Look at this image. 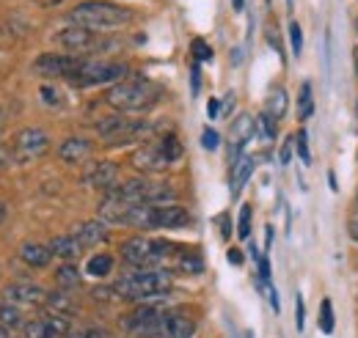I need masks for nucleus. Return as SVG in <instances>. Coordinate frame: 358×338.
I'll return each mask as SVG.
<instances>
[{
	"label": "nucleus",
	"mask_w": 358,
	"mask_h": 338,
	"mask_svg": "<svg viewBox=\"0 0 358 338\" xmlns=\"http://www.w3.org/2000/svg\"><path fill=\"white\" fill-rule=\"evenodd\" d=\"M320 330L325 333V336H331L334 333V302L331 300H322L320 302Z\"/></svg>",
	"instance_id": "obj_30"
},
{
	"label": "nucleus",
	"mask_w": 358,
	"mask_h": 338,
	"mask_svg": "<svg viewBox=\"0 0 358 338\" xmlns=\"http://www.w3.org/2000/svg\"><path fill=\"white\" fill-rule=\"evenodd\" d=\"M356 207H358V196H356Z\"/></svg>",
	"instance_id": "obj_55"
},
{
	"label": "nucleus",
	"mask_w": 358,
	"mask_h": 338,
	"mask_svg": "<svg viewBox=\"0 0 358 338\" xmlns=\"http://www.w3.org/2000/svg\"><path fill=\"white\" fill-rule=\"evenodd\" d=\"M254 132H257V122L245 113V116H237L234 119V124L229 129V143H231V157H237L240 152H243V146L254 138Z\"/></svg>",
	"instance_id": "obj_18"
},
{
	"label": "nucleus",
	"mask_w": 358,
	"mask_h": 338,
	"mask_svg": "<svg viewBox=\"0 0 358 338\" xmlns=\"http://www.w3.org/2000/svg\"><path fill=\"white\" fill-rule=\"evenodd\" d=\"M55 281H58V286H64V289H78V286H80V270H78L75 264H64V267H58Z\"/></svg>",
	"instance_id": "obj_26"
},
{
	"label": "nucleus",
	"mask_w": 358,
	"mask_h": 338,
	"mask_svg": "<svg viewBox=\"0 0 358 338\" xmlns=\"http://www.w3.org/2000/svg\"><path fill=\"white\" fill-rule=\"evenodd\" d=\"M254 157H237L234 160V166H231V196H240L243 193V187H245V182L251 179V173H254Z\"/></svg>",
	"instance_id": "obj_22"
},
{
	"label": "nucleus",
	"mask_w": 358,
	"mask_h": 338,
	"mask_svg": "<svg viewBox=\"0 0 358 338\" xmlns=\"http://www.w3.org/2000/svg\"><path fill=\"white\" fill-rule=\"evenodd\" d=\"M160 94L163 91L146 78H127L108 88L105 102L119 113H146L160 102Z\"/></svg>",
	"instance_id": "obj_2"
},
{
	"label": "nucleus",
	"mask_w": 358,
	"mask_h": 338,
	"mask_svg": "<svg viewBox=\"0 0 358 338\" xmlns=\"http://www.w3.org/2000/svg\"><path fill=\"white\" fill-rule=\"evenodd\" d=\"M201 146H204V149H207V152H215V149H218V146H221V135H218V132H215V129H204V132H201Z\"/></svg>",
	"instance_id": "obj_35"
},
{
	"label": "nucleus",
	"mask_w": 358,
	"mask_h": 338,
	"mask_svg": "<svg viewBox=\"0 0 358 338\" xmlns=\"http://www.w3.org/2000/svg\"><path fill=\"white\" fill-rule=\"evenodd\" d=\"M14 163H36L50 149V135L42 127H25L14 135Z\"/></svg>",
	"instance_id": "obj_9"
},
{
	"label": "nucleus",
	"mask_w": 358,
	"mask_h": 338,
	"mask_svg": "<svg viewBox=\"0 0 358 338\" xmlns=\"http://www.w3.org/2000/svg\"><path fill=\"white\" fill-rule=\"evenodd\" d=\"M66 338H110V336L102 328H78V330L72 328V333Z\"/></svg>",
	"instance_id": "obj_34"
},
{
	"label": "nucleus",
	"mask_w": 358,
	"mask_h": 338,
	"mask_svg": "<svg viewBox=\"0 0 358 338\" xmlns=\"http://www.w3.org/2000/svg\"><path fill=\"white\" fill-rule=\"evenodd\" d=\"M22 333L25 338H64L72 333V322L69 316H61V314H45L39 319L25 322Z\"/></svg>",
	"instance_id": "obj_12"
},
{
	"label": "nucleus",
	"mask_w": 358,
	"mask_h": 338,
	"mask_svg": "<svg viewBox=\"0 0 358 338\" xmlns=\"http://www.w3.org/2000/svg\"><path fill=\"white\" fill-rule=\"evenodd\" d=\"M72 234L80 240L83 248H94V245H102L108 240V223L105 220H86Z\"/></svg>",
	"instance_id": "obj_19"
},
{
	"label": "nucleus",
	"mask_w": 358,
	"mask_h": 338,
	"mask_svg": "<svg viewBox=\"0 0 358 338\" xmlns=\"http://www.w3.org/2000/svg\"><path fill=\"white\" fill-rule=\"evenodd\" d=\"M127 64H119V61H86L83 69L69 80L78 88H89V85H105V83H122L127 80Z\"/></svg>",
	"instance_id": "obj_7"
},
{
	"label": "nucleus",
	"mask_w": 358,
	"mask_h": 338,
	"mask_svg": "<svg viewBox=\"0 0 358 338\" xmlns=\"http://www.w3.org/2000/svg\"><path fill=\"white\" fill-rule=\"evenodd\" d=\"M119 198H124L127 204H174L177 201V190L166 182H152V179H130L124 184H119L113 190Z\"/></svg>",
	"instance_id": "obj_6"
},
{
	"label": "nucleus",
	"mask_w": 358,
	"mask_h": 338,
	"mask_svg": "<svg viewBox=\"0 0 358 338\" xmlns=\"http://www.w3.org/2000/svg\"><path fill=\"white\" fill-rule=\"evenodd\" d=\"M42 99H45V105H52V108L61 105V94L52 85H42Z\"/></svg>",
	"instance_id": "obj_38"
},
{
	"label": "nucleus",
	"mask_w": 358,
	"mask_h": 338,
	"mask_svg": "<svg viewBox=\"0 0 358 338\" xmlns=\"http://www.w3.org/2000/svg\"><path fill=\"white\" fill-rule=\"evenodd\" d=\"M221 226H224V228H221V237H224V240H229V234H231V226H229V217H221Z\"/></svg>",
	"instance_id": "obj_46"
},
{
	"label": "nucleus",
	"mask_w": 358,
	"mask_h": 338,
	"mask_svg": "<svg viewBox=\"0 0 358 338\" xmlns=\"http://www.w3.org/2000/svg\"><path fill=\"white\" fill-rule=\"evenodd\" d=\"M86 272L94 275V278H105V275H110V272H113V256H108V254L91 256L89 264H86Z\"/></svg>",
	"instance_id": "obj_25"
},
{
	"label": "nucleus",
	"mask_w": 358,
	"mask_h": 338,
	"mask_svg": "<svg viewBox=\"0 0 358 338\" xmlns=\"http://www.w3.org/2000/svg\"><path fill=\"white\" fill-rule=\"evenodd\" d=\"M356 31H358V20H356Z\"/></svg>",
	"instance_id": "obj_54"
},
{
	"label": "nucleus",
	"mask_w": 358,
	"mask_h": 338,
	"mask_svg": "<svg viewBox=\"0 0 358 338\" xmlns=\"http://www.w3.org/2000/svg\"><path fill=\"white\" fill-rule=\"evenodd\" d=\"M356 113H358V102H356Z\"/></svg>",
	"instance_id": "obj_53"
},
{
	"label": "nucleus",
	"mask_w": 358,
	"mask_h": 338,
	"mask_svg": "<svg viewBox=\"0 0 358 338\" xmlns=\"http://www.w3.org/2000/svg\"><path fill=\"white\" fill-rule=\"evenodd\" d=\"M6 127V116H3V110H0V129Z\"/></svg>",
	"instance_id": "obj_52"
},
{
	"label": "nucleus",
	"mask_w": 358,
	"mask_h": 338,
	"mask_svg": "<svg viewBox=\"0 0 358 338\" xmlns=\"http://www.w3.org/2000/svg\"><path fill=\"white\" fill-rule=\"evenodd\" d=\"M174 267L182 270V272H187V275H199V272H204V261H201V256L196 254V251H190V248H179Z\"/></svg>",
	"instance_id": "obj_23"
},
{
	"label": "nucleus",
	"mask_w": 358,
	"mask_h": 338,
	"mask_svg": "<svg viewBox=\"0 0 358 338\" xmlns=\"http://www.w3.org/2000/svg\"><path fill=\"white\" fill-rule=\"evenodd\" d=\"M245 338H254V336H245Z\"/></svg>",
	"instance_id": "obj_56"
},
{
	"label": "nucleus",
	"mask_w": 358,
	"mask_h": 338,
	"mask_svg": "<svg viewBox=\"0 0 358 338\" xmlns=\"http://www.w3.org/2000/svg\"><path fill=\"white\" fill-rule=\"evenodd\" d=\"M292 146H295V138L284 140V146H281V154H278V163H281V166H287V163L292 160Z\"/></svg>",
	"instance_id": "obj_41"
},
{
	"label": "nucleus",
	"mask_w": 358,
	"mask_h": 338,
	"mask_svg": "<svg viewBox=\"0 0 358 338\" xmlns=\"http://www.w3.org/2000/svg\"><path fill=\"white\" fill-rule=\"evenodd\" d=\"M295 146H298L301 160H303V163H309V160H312V154H309V138H306V129H301V132L295 135Z\"/></svg>",
	"instance_id": "obj_36"
},
{
	"label": "nucleus",
	"mask_w": 358,
	"mask_h": 338,
	"mask_svg": "<svg viewBox=\"0 0 358 338\" xmlns=\"http://www.w3.org/2000/svg\"><path fill=\"white\" fill-rule=\"evenodd\" d=\"M133 166L138 170H143V173H163V170L169 168V166H174V163L169 160V154H166L160 138H155V140L143 143L141 149H135Z\"/></svg>",
	"instance_id": "obj_13"
},
{
	"label": "nucleus",
	"mask_w": 358,
	"mask_h": 338,
	"mask_svg": "<svg viewBox=\"0 0 358 338\" xmlns=\"http://www.w3.org/2000/svg\"><path fill=\"white\" fill-rule=\"evenodd\" d=\"M231 96H234V94H229V99H226V105H224V113H226V116L231 113V105H234V99H231Z\"/></svg>",
	"instance_id": "obj_48"
},
{
	"label": "nucleus",
	"mask_w": 358,
	"mask_h": 338,
	"mask_svg": "<svg viewBox=\"0 0 358 338\" xmlns=\"http://www.w3.org/2000/svg\"><path fill=\"white\" fill-rule=\"evenodd\" d=\"M55 42L61 44V47H66L69 52H75V55L99 52V50L113 47V42H108V39L99 36V31H89V28H80V25H69V28H64V31L55 36Z\"/></svg>",
	"instance_id": "obj_11"
},
{
	"label": "nucleus",
	"mask_w": 358,
	"mask_h": 338,
	"mask_svg": "<svg viewBox=\"0 0 358 338\" xmlns=\"http://www.w3.org/2000/svg\"><path fill=\"white\" fill-rule=\"evenodd\" d=\"M86 184L89 187H96V190H102V193H110V190H116L119 187V166L116 163H110V160H99V163H94L86 173Z\"/></svg>",
	"instance_id": "obj_16"
},
{
	"label": "nucleus",
	"mask_w": 358,
	"mask_h": 338,
	"mask_svg": "<svg viewBox=\"0 0 358 338\" xmlns=\"http://www.w3.org/2000/svg\"><path fill=\"white\" fill-rule=\"evenodd\" d=\"M171 284H174L171 272L155 267V270H135V272L122 275L113 284V289H116L119 300H130V302L141 305V302H155V300L166 297L171 292Z\"/></svg>",
	"instance_id": "obj_1"
},
{
	"label": "nucleus",
	"mask_w": 358,
	"mask_h": 338,
	"mask_svg": "<svg viewBox=\"0 0 358 338\" xmlns=\"http://www.w3.org/2000/svg\"><path fill=\"white\" fill-rule=\"evenodd\" d=\"M196 333V322L187 316V314H182V311H163L143 333L141 338H193Z\"/></svg>",
	"instance_id": "obj_8"
},
{
	"label": "nucleus",
	"mask_w": 358,
	"mask_h": 338,
	"mask_svg": "<svg viewBox=\"0 0 358 338\" xmlns=\"http://www.w3.org/2000/svg\"><path fill=\"white\" fill-rule=\"evenodd\" d=\"M45 305L52 311V314H61V316H72V314L78 311L75 300H72L69 295H64V292H52V295H47Z\"/></svg>",
	"instance_id": "obj_24"
},
{
	"label": "nucleus",
	"mask_w": 358,
	"mask_h": 338,
	"mask_svg": "<svg viewBox=\"0 0 358 338\" xmlns=\"http://www.w3.org/2000/svg\"><path fill=\"white\" fill-rule=\"evenodd\" d=\"M295 325H298V330H303V325H306V305H303V297H298V302H295Z\"/></svg>",
	"instance_id": "obj_39"
},
{
	"label": "nucleus",
	"mask_w": 358,
	"mask_h": 338,
	"mask_svg": "<svg viewBox=\"0 0 358 338\" xmlns=\"http://www.w3.org/2000/svg\"><path fill=\"white\" fill-rule=\"evenodd\" d=\"M3 300L11 302V305H28V308H36V305H45L47 302V292L36 284H8L3 289Z\"/></svg>",
	"instance_id": "obj_15"
},
{
	"label": "nucleus",
	"mask_w": 358,
	"mask_h": 338,
	"mask_svg": "<svg viewBox=\"0 0 358 338\" xmlns=\"http://www.w3.org/2000/svg\"><path fill=\"white\" fill-rule=\"evenodd\" d=\"M86 58L80 55H64V52H42L36 61H34V72L39 78H66L72 80L80 69H83Z\"/></svg>",
	"instance_id": "obj_10"
},
{
	"label": "nucleus",
	"mask_w": 358,
	"mask_h": 338,
	"mask_svg": "<svg viewBox=\"0 0 358 338\" xmlns=\"http://www.w3.org/2000/svg\"><path fill=\"white\" fill-rule=\"evenodd\" d=\"M190 52H193L196 64H207V61H213V47L204 42V39H193V42H190Z\"/></svg>",
	"instance_id": "obj_31"
},
{
	"label": "nucleus",
	"mask_w": 358,
	"mask_h": 338,
	"mask_svg": "<svg viewBox=\"0 0 358 338\" xmlns=\"http://www.w3.org/2000/svg\"><path fill=\"white\" fill-rule=\"evenodd\" d=\"M231 6H234V11H243V6H245V0H231Z\"/></svg>",
	"instance_id": "obj_50"
},
{
	"label": "nucleus",
	"mask_w": 358,
	"mask_h": 338,
	"mask_svg": "<svg viewBox=\"0 0 358 338\" xmlns=\"http://www.w3.org/2000/svg\"><path fill=\"white\" fill-rule=\"evenodd\" d=\"M237 234L243 237V240H248L251 237V207L245 204L243 210H240V223H237Z\"/></svg>",
	"instance_id": "obj_33"
},
{
	"label": "nucleus",
	"mask_w": 358,
	"mask_h": 338,
	"mask_svg": "<svg viewBox=\"0 0 358 338\" xmlns=\"http://www.w3.org/2000/svg\"><path fill=\"white\" fill-rule=\"evenodd\" d=\"M314 113V96H312V83L301 85V94H298V116L301 119H312Z\"/></svg>",
	"instance_id": "obj_29"
},
{
	"label": "nucleus",
	"mask_w": 358,
	"mask_h": 338,
	"mask_svg": "<svg viewBox=\"0 0 358 338\" xmlns=\"http://www.w3.org/2000/svg\"><path fill=\"white\" fill-rule=\"evenodd\" d=\"M190 212L185 207L174 204H157V207H149V228H185L190 226Z\"/></svg>",
	"instance_id": "obj_14"
},
{
	"label": "nucleus",
	"mask_w": 358,
	"mask_h": 338,
	"mask_svg": "<svg viewBox=\"0 0 358 338\" xmlns=\"http://www.w3.org/2000/svg\"><path fill=\"white\" fill-rule=\"evenodd\" d=\"M289 42H292V55L301 58V52H303V31H301L298 22H289Z\"/></svg>",
	"instance_id": "obj_32"
},
{
	"label": "nucleus",
	"mask_w": 358,
	"mask_h": 338,
	"mask_svg": "<svg viewBox=\"0 0 358 338\" xmlns=\"http://www.w3.org/2000/svg\"><path fill=\"white\" fill-rule=\"evenodd\" d=\"M0 325L3 328H22V314H20V305H11V302H0Z\"/></svg>",
	"instance_id": "obj_28"
},
{
	"label": "nucleus",
	"mask_w": 358,
	"mask_h": 338,
	"mask_svg": "<svg viewBox=\"0 0 358 338\" xmlns=\"http://www.w3.org/2000/svg\"><path fill=\"white\" fill-rule=\"evenodd\" d=\"M265 113H270L273 119H281L284 113H287V91L284 88H273L268 96V110Z\"/></svg>",
	"instance_id": "obj_27"
},
{
	"label": "nucleus",
	"mask_w": 358,
	"mask_h": 338,
	"mask_svg": "<svg viewBox=\"0 0 358 338\" xmlns=\"http://www.w3.org/2000/svg\"><path fill=\"white\" fill-rule=\"evenodd\" d=\"M226 258H229L231 264H243V254H240L237 248H229V254H226Z\"/></svg>",
	"instance_id": "obj_44"
},
{
	"label": "nucleus",
	"mask_w": 358,
	"mask_h": 338,
	"mask_svg": "<svg viewBox=\"0 0 358 338\" xmlns=\"http://www.w3.org/2000/svg\"><path fill=\"white\" fill-rule=\"evenodd\" d=\"M348 234H350V237H353V240L358 242V212L353 214V217H350V223H348Z\"/></svg>",
	"instance_id": "obj_43"
},
{
	"label": "nucleus",
	"mask_w": 358,
	"mask_h": 338,
	"mask_svg": "<svg viewBox=\"0 0 358 338\" xmlns=\"http://www.w3.org/2000/svg\"><path fill=\"white\" fill-rule=\"evenodd\" d=\"M353 64H356V75H358V47H356V52H353Z\"/></svg>",
	"instance_id": "obj_51"
},
{
	"label": "nucleus",
	"mask_w": 358,
	"mask_h": 338,
	"mask_svg": "<svg viewBox=\"0 0 358 338\" xmlns=\"http://www.w3.org/2000/svg\"><path fill=\"white\" fill-rule=\"evenodd\" d=\"M39 6H47V8H52V6H58V3H64V0H36Z\"/></svg>",
	"instance_id": "obj_47"
},
{
	"label": "nucleus",
	"mask_w": 358,
	"mask_h": 338,
	"mask_svg": "<svg viewBox=\"0 0 358 338\" xmlns=\"http://www.w3.org/2000/svg\"><path fill=\"white\" fill-rule=\"evenodd\" d=\"M96 132L108 146H127V143H141V140H155L160 124L149 119H127L124 113H116V116L102 119L96 124Z\"/></svg>",
	"instance_id": "obj_4"
},
{
	"label": "nucleus",
	"mask_w": 358,
	"mask_h": 338,
	"mask_svg": "<svg viewBox=\"0 0 358 338\" xmlns=\"http://www.w3.org/2000/svg\"><path fill=\"white\" fill-rule=\"evenodd\" d=\"M177 245H171V242H166V240H152V237H130V240H124L122 242V258L127 261V264H133L138 270H155V267H160V264H166L171 256H177L174 251Z\"/></svg>",
	"instance_id": "obj_5"
},
{
	"label": "nucleus",
	"mask_w": 358,
	"mask_h": 338,
	"mask_svg": "<svg viewBox=\"0 0 358 338\" xmlns=\"http://www.w3.org/2000/svg\"><path fill=\"white\" fill-rule=\"evenodd\" d=\"M91 152H94V143H91L89 138H66L61 146H58V157L64 160V163H69V166H78V163H86L91 157Z\"/></svg>",
	"instance_id": "obj_17"
},
{
	"label": "nucleus",
	"mask_w": 358,
	"mask_h": 338,
	"mask_svg": "<svg viewBox=\"0 0 358 338\" xmlns=\"http://www.w3.org/2000/svg\"><path fill=\"white\" fill-rule=\"evenodd\" d=\"M257 122L262 124V132H265V138H268V140H273V138H275V119H273L270 113H262Z\"/></svg>",
	"instance_id": "obj_37"
},
{
	"label": "nucleus",
	"mask_w": 358,
	"mask_h": 338,
	"mask_svg": "<svg viewBox=\"0 0 358 338\" xmlns=\"http://www.w3.org/2000/svg\"><path fill=\"white\" fill-rule=\"evenodd\" d=\"M11 163H14V149H8V146L0 140V170L8 168Z\"/></svg>",
	"instance_id": "obj_40"
},
{
	"label": "nucleus",
	"mask_w": 358,
	"mask_h": 338,
	"mask_svg": "<svg viewBox=\"0 0 358 338\" xmlns=\"http://www.w3.org/2000/svg\"><path fill=\"white\" fill-rule=\"evenodd\" d=\"M259 278H262L265 284H268V278H270V264L265 256H259Z\"/></svg>",
	"instance_id": "obj_42"
},
{
	"label": "nucleus",
	"mask_w": 358,
	"mask_h": 338,
	"mask_svg": "<svg viewBox=\"0 0 358 338\" xmlns=\"http://www.w3.org/2000/svg\"><path fill=\"white\" fill-rule=\"evenodd\" d=\"M20 258L28 264V267H47L50 264V258H52V251H50V245H39V242H25L22 248H20Z\"/></svg>",
	"instance_id": "obj_21"
},
{
	"label": "nucleus",
	"mask_w": 358,
	"mask_h": 338,
	"mask_svg": "<svg viewBox=\"0 0 358 338\" xmlns=\"http://www.w3.org/2000/svg\"><path fill=\"white\" fill-rule=\"evenodd\" d=\"M130 20H133V11L127 6L108 3V0H83L69 11V22L89 31L119 28V25H127Z\"/></svg>",
	"instance_id": "obj_3"
},
{
	"label": "nucleus",
	"mask_w": 358,
	"mask_h": 338,
	"mask_svg": "<svg viewBox=\"0 0 358 338\" xmlns=\"http://www.w3.org/2000/svg\"><path fill=\"white\" fill-rule=\"evenodd\" d=\"M218 110H221L218 99H210V105H207V113H210V119H218Z\"/></svg>",
	"instance_id": "obj_45"
},
{
	"label": "nucleus",
	"mask_w": 358,
	"mask_h": 338,
	"mask_svg": "<svg viewBox=\"0 0 358 338\" xmlns=\"http://www.w3.org/2000/svg\"><path fill=\"white\" fill-rule=\"evenodd\" d=\"M50 251H52V256H58L64 261H75L78 256L83 254V245H80V240L75 234H61V237L50 240Z\"/></svg>",
	"instance_id": "obj_20"
},
{
	"label": "nucleus",
	"mask_w": 358,
	"mask_h": 338,
	"mask_svg": "<svg viewBox=\"0 0 358 338\" xmlns=\"http://www.w3.org/2000/svg\"><path fill=\"white\" fill-rule=\"evenodd\" d=\"M6 214H8V207H6V201H0V223L6 220Z\"/></svg>",
	"instance_id": "obj_49"
}]
</instances>
